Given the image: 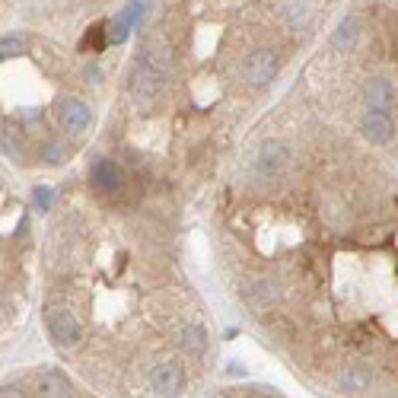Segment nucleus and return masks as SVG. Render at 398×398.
<instances>
[{"label": "nucleus", "mask_w": 398, "mask_h": 398, "mask_svg": "<svg viewBox=\"0 0 398 398\" xmlns=\"http://www.w3.org/2000/svg\"><path fill=\"white\" fill-rule=\"evenodd\" d=\"M278 70H280L278 51H274V48H255L246 58V64H242V80H246L252 89H265L274 83Z\"/></svg>", "instance_id": "2"}, {"label": "nucleus", "mask_w": 398, "mask_h": 398, "mask_svg": "<svg viewBox=\"0 0 398 398\" xmlns=\"http://www.w3.org/2000/svg\"><path fill=\"white\" fill-rule=\"evenodd\" d=\"M150 389L159 398H175L185 392V366L179 360H163L150 370Z\"/></svg>", "instance_id": "4"}, {"label": "nucleus", "mask_w": 398, "mask_h": 398, "mask_svg": "<svg viewBox=\"0 0 398 398\" xmlns=\"http://www.w3.org/2000/svg\"><path fill=\"white\" fill-rule=\"evenodd\" d=\"M169 67H173V54H169L166 45H147L140 48L137 61L131 67V77H128V89H131L134 102L147 106L153 102L163 87H166V77H169Z\"/></svg>", "instance_id": "1"}, {"label": "nucleus", "mask_w": 398, "mask_h": 398, "mask_svg": "<svg viewBox=\"0 0 398 398\" xmlns=\"http://www.w3.org/2000/svg\"><path fill=\"white\" fill-rule=\"evenodd\" d=\"M89 182H93L99 192L112 194L125 185V173H121V166L115 163V159L99 156V159H93V166H89Z\"/></svg>", "instance_id": "7"}, {"label": "nucleus", "mask_w": 398, "mask_h": 398, "mask_svg": "<svg viewBox=\"0 0 398 398\" xmlns=\"http://www.w3.org/2000/svg\"><path fill=\"white\" fill-rule=\"evenodd\" d=\"M26 51V39L23 35H0V61L20 58Z\"/></svg>", "instance_id": "17"}, {"label": "nucleus", "mask_w": 398, "mask_h": 398, "mask_svg": "<svg viewBox=\"0 0 398 398\" xmlns=\"http://www.w3.org/2000/svg\"><path fill=\"white\" fill-rule=\"evenodd\" d=\"M179 344H182V351L188 354V357H194V360H201L207 354V344H211V338H207V328L204 325H185L182 328V335H179Z\"/></svg>", "instance_id": "13"}, {"label": "nucleus", "mask_w": 398, "mask_h": 398, "mask_svg": "<svg viewBox=\"0 0 398 398\" xmlns=\"http://www.w3.org/2000/svg\"><path fill=\"white\" fill-rule=\"evenodd\" d=\"M357 39H360V20L357 16H344L332 32V48L335 51H351L357 45Z\"/></svg>", "instance_id": "15"}, {"label": "nucleus", "mask_w": 398, "mask_h": 398, "mask_svg": "<svg viewBox=\"0 0 398 398\" xmlns=\"http://www.w3.org/2000/svg\"><path fill=\"white\" fill-rule=\"evenodd\" d=\"M360 134H363L370 144L385 147L395 137V125H392L389 112H366L363 118H360Z\"/></svg>", "instance_id": "9"}, {"label": "nucleus", "mask_w": 398, "mask_h": 398, "mask_svg": "<svg viewBox=\"0 0 398 398\" xmlns=\"http://www.w3.org/2000/svg\"><path fill=\"white\" fill-rule=\"evenodd\" d=\"M395 99H398V93H395V87H392V80H385V77H373L363 87L366 112H385L389 106H395Z\"/></svg>", "instance_id": "8"}, {"label": "nucleus", "mask_w": 398, "mask_h": 398, "mask_svg": "<svg viewBox=\"0 0 398 398\" xmlns=\"http://www.w3.org/2000/svg\"><path fill=\"white\" fill-rule=\"evenodd\" d=\"M102 29H106V26H96V29H89V35H87V39H83V51H89V48H96V51H99V48L106 45V42H108V35H102Z\"/></svg>", "instance_id": "20"}, {"label": "nucleus", "mask_w": 398, "mask_h": 398, "mask_svg": "<svg viewBox=\"0 0 398 398\" xmlns=\"http://www.w3.org/2000/svg\"><path fill=\"white\" fill-rule=\"evenodd\" d=\"M246 398H274V395H268V392H249Z\"/></svg>", "instance_id": "22"}, {"label": "nucleus", "mask_w": 398, "mask_h": 398, "mask_svg": "<svg viewBox=\"0 0 398 398\" xmlns=\"http://www.w3.org/2000/svg\"><path fill=\"white\" fill-rule=\"evenodd\" d=\"M39 398H70V379L61 370H45L39 376Z\"/></svg>", "instance_id": "14"}, {"label": "nucleus", "mask_w": 398, "mask_h": 398, "mask_svg": "<svg viewBox=\"0 0 398 398\" xmlns=\"http://www.w3.org/2000/svg\"><path fill=\"white\" fill-rule=\"evenodd\" d=\"M0 398H23V389L20 385H4V389H0Z\"/></svg>", "instance_id": "21"}, {"label": "nucleus", "mask_w": 398, "mask_h": 398, "mask_svg": "<svg viewBox=\"0 0 398 398\" xmlns=\"http://www.w3.org/2000/svg\"><path fill=\"white\" fill-rule=\"evenodd\" d=\"M373 383H376V373L366 363H344L338 370V376H335V385L344 395H363V392L373 389Z\"/></svg>", "instance_id": "6"}, {"label": "nucleus", "mask_w": 398, "mask_h": 398, "mask_svg": "<svg viewBox=\"0 0 398 398\" xmlns=\"http://www.w3.org/2000/svg\"><path fill=\"white\" fill-rule=\"evenodd\" d=\"M287 166H290V147H287L284 140H268V144H261L259 156H255V173H259L261 179H274V175H280Z\"/></svg>", "instance_id": "5"}, {"label": "nucleus", "mask_w": 398, "mask_h": 398, "mask_svg": "<svg viewBox=\"0 0 398 398\" xmlns=\"http://www.w3.org/2000/svg\"><path fill=\"white\" fill-rule=\"evenodd\" d=\"M242 299H246L249 306H252L255 312L268 309V306L278 299V284L268 278H259V280H249L246 287H242Z\"/></svg>", "instance_id": "11"}, {"label": "nucleus", "mask_w": 398, "mask_h": 398, "mask_svg": "<svg viewBox=\"0 0 398 398\" xmlns=\"http://www.w3.org/2000/svg\"><path fill=\"white\" fill-rule=\"evenodd\" d=\"M45 325H48V335H51V341L58 347H77L80 338H83V325H80V318L73 316L67 306H48Z\"/></svg>", "instance_id": "3"}, {"label": "nucleus", "mask_w": 398, "mask_h": 398, "mask_svg": "<svg viewBox=\"0 0 398 398\" xmlns=\"http://www.w3.org/2000/svg\"><path fill=\"white\" fill-rule=\"evenodd\" d=\"M0 150L10 153L13 159H23V156H26V153H23V144L16 140L13 125H4V128H0Z\"/></svg>", "instance_id": "16"}, {"label": "nucleus", "mask_w": 398, "mask_h": 398, "mask_svg": "<svg viewBox=\"0 0 398 398\" xmlns=\"http://www.w3.org/2000/svg\"><path fill=\"white\" fill-rule=\"evenodd\" d=\"M32 201H35V207H39V211H48V207H51V201H54V192L48 185H35Z\"/></svg>", "instance_id": "19"}, {"label": "nucleus", "mask_w": 398, "mask_h": 398, "mask_svg": "<svg viewBox=\"0 0 398 398\" xmlns=\"http://www.w3.org/2000/svg\"><path fill=\"white\" fill-rule=\"evenodd\" d=\"M42 159H45L48 166H61V163L67 159V147L64 144H54V140H51V144L42 147Z\"/></svg>", "instance_id": "18"}, {"label": "nucleus", "mask_w": 398, "mask_h": 398, "mask_svg": "<svg viewBox=\"0 0 398 398\" xmlns=\"http://www.w3.org/2000/svg\"><path fill=\"white\" fill-rule=\"evenodd\" d=\"M61 125L67 134H83L93 125V108L83 99H64L61 102Z\"/></svg>", "instance_id": "10"}, {"label": "nucleus", "mask_w": 398, "mask_h": 398, "mask_svg": "<svg viewBox=\"0 0 398 398\" xmlns=\"http://www.w3.org/2000/svg\"><path fill=\"white\" fill-rule=\"evenodd\" d=\"M147 16V4H128L125 10L118 13V20L112 23V32H108V42H125L128 39V32H131V26L134 23H140Z\"/></svg>", "instance_id": "12"}]
</instances>
